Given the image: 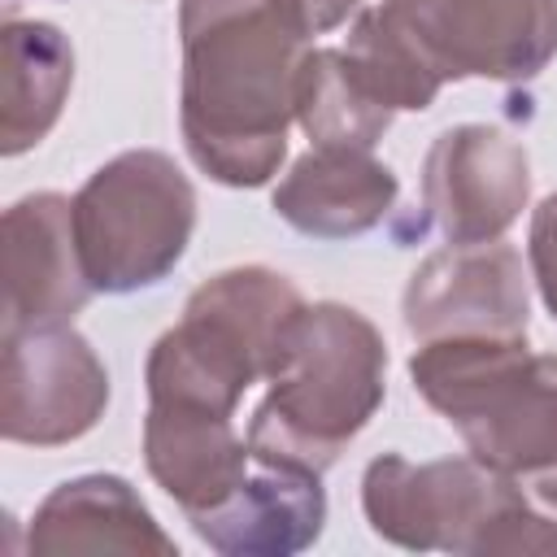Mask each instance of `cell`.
<instances>
[{
    "instance_id": "obj_10",
    "label": "cell",
    "mask_w": 557,
    "mask_h": 557,
    "mask_svg": "<svg viewBox=\"0 0 557 557\" xmlns=\"http://www.w3.org/2000/svg\"><path fill=\"white\" fill-rule=\"evenodd\" d=\"M527 270L513 244H448L405 287V326L418 344L453 335H527Z\"/></svg>"
},
{
    "instance_id": "obj_17",
    "label": "cell",
    "mask_w": 557,
    "mask_h": 557,
    "mask_svg": "<svg viewBox=\"0 0 557 557\" xmlns=\"http://www.w3.org/2000/svg\"><path fill=\"white\" fill-rule=\"evenodd\" d=\"M296 122L313 148H374L392 109L361 83L344 48H309L296 83Z\"/></svg>"
},
{
    "instance_id": "obj_19",
    "label": "cell",
    "mask_w": 557,
    "mask_h": 557,
    "mask_svg": "<svg viewBox=\"0 0 557 557\" xmlns=\"http://www.w3.org/2000/svg\"><path fill=\"white\" fill-rule=\"evenodd\" d=\"M527 252H531L535 287H540L548 313L557 318V191H553L548 200H540V209H535V218H531Z\"/></svg>"
},
{
    "instance_id": "obj_14",
    "label": "cell",
    "mask_w": 557,
    "mask_h": 557,
    "mask_svg": "<svg viewBox=\"0 0 557 557\" xmlns=\"http://www.w3.org/2000/svg\"><path fill=\"white\" fill-rule=\"evenodd\" d=\"M26 548L39 557H65V553L174 557V540L157 527L139 492L117 474H83L52 487L30 518Z\"/></svg>"
},
{
    "instance_id": "obj_7",
    "label": "cell",
    "mask_w": 557,
    "mask_h": 557,
    "mask_svg": "<svg viewBox=\"0 0 557 557\" xmlns=\"http://www.w3.org/2000/svg\"><path fill=\"white\" fill-rule=\"evenodd\" d=\"M379 13L440 87L527 83L557 57V0H383Z\"/></svg>"
},
{
    "instance_id": "obj_13",
    "label": "cell",
    "mask_w": 557,
    "mask_h": 557,
    "mask_svg": "<svg viewBox=\"0 0 557 557\" xmlns=\"http://www.w3.org/2000/svg\"><path fill=\"white\" fill-rule=\"evenodd\" d=\"M396 174L370 148H309L274 187V213L313 239H352L374 231L396 205Z\"/></svg>"
},
{
    "instance_id": "obj_20",
    "label": "cell",
    "mask_w": 557,
    "mask_h": 557,
    "mask_svg": "<svg viewBox=\"0 0 557 557\" xmlns=\"http://www.w3.org/2000/svg\"><path fill=\"white\" fill-rule=\"evenodd\" d=\"M278 4V13L300 30V35H326V30H335L352 9H357V0H274Z\"/></svg>"
},
{
    "instance_id": "obj_1",
    "label": "cell",
    "mask_w": 557,
    "mask_h": 557,
    "mask_svg": "<svg viewBox=\"0 0 557 557\" xmlns=\"http://www.w3.org/2000/svg\"><path fill=\"white\" fill-rule=\"evenodd\" d=\"M183 144L222 187H261L287 157L309 57L274 0H183Z\"/></svg>"
},
{
    "instance_id": "obj_2",
    "label": "cell",
    "mask_w": 557,
    "mask_h": 557,
    "mask_svg": "<svg viewBox=\"0 0 557 557\" xmlns=\"http://www.w3.org/2000/svg\"><path fill=\"white\" fill-rule=\"evenodd\" d=\"M387 392V344L348 305H305L270 392L248 422L252 461L326 474Z\"/></svg>"
},
{
    "instance_id": "obj_18",
    "label": "cell",
    "mask_w": 557,
    "mask_h": 557,
    "mask_svg": "<svg viewBox=\"0 0 557 557\" xmlns=\"http://www.w3.org/2000/svg\"><path fill=\"white\" fill-rule=\"evenodd\" d=\"M344 57L352 61V70L361 74V83L396 113V109H413L422 113L426 104H435L440 96V83L422 70V61L405 48V39L387 26V17L374 9L357 13L352 30H348V44H344Z\"/></svg>"
},
{
    "instance_id": "obj_16",
    "label": "cell",
    "mask_w": 557,
    "mask_h": 557,
    "mask_svg": "<svg viewBox=\"0 0 557 557\" xmlns=\"http://www.w3.org/2000/svg\"><path fill=\"white\" fill-rule=\"evenodd\" d=\"M74 87V48L52 22L4 17L0 30V152L35 148Z\"/></svg>"
},
{
    "instance_id": "obj_6",
    "label": "cell",
    "mask_w": 557,
    "mask_h": 557,
    "mask_svg": "<svg viewBox=\"0 0 557 557\" xmlns=\"http://www.w3.org/2000/svg\"><path fill=\"white\" fill-rule=\"evenodd\" d=\"M196 231V191L157 148L104 161L74 196V235L96 292L122 296L161 283Z\"/></svg>"
},
{
    "instance_id": "obj_15",
    "label": "cell",
    "mask_w": 557,
    "mask_h": 557,
    "mask_svg": "<svg viewBox=\"0 0 557 557\" xmlns=\"http://www.w3.org/2000/svg\"><path fill=\"white\" fill-rule=\"evenodd\" d=\"M144 461L157 487L191 518L222 505L248 474V440L235 435V418L148 405Z\"/></svg>"
},
{
    "instance_id": "obj_12",
    "label": "cell",
    "mask_w": 557,
    "mask_h": 557,
    "mask_svg": "<svg viewBox=\"0 0 557 557\" xmlns=\"http://www.w3.org/2000/svg\"><path fill=\"white\" fill-rule=\"evenodd\" d=\"M187 522L226 557H292L326 527L322 474L257 461V470H248L222 505L191 513Z\"/></svg>"
},
{
    "instance_id": "obj_11",
    "label": "cell",
    "mask_w": 557,
    "mask_h": 557,
    "mask_svg": "<svg viewBox=\"0 0 557 557\" xmlns=\"http://www.w3.org/2000/svg\"><path fill=\"white\" fill-rule=\"evenodd\" d=\"M96 296L78 235L74 200L35 191L4 213V331L70 322Z\"/></svg>"
},
{
    "instance_id": "obj_5",
    "label": "cell",
    "mask_w": 557,
    "mask_h": 557,
    "mask_svg": "<svg viewBox=\"0 0 557 557\" xmlns=\"http://www.w3.org/2000/svg\"><path fill=\"white\" fill-rule=\"evenodd\" d=\"M361 509L374 535L413 553H557L527 479L479 457L413 466L400 453H383L361 474Z\"/></svg>"
},
{
    "instance_id": "obj_9",
    "label": "cell",
    "mask_w": 557,
    "mask_h": 557,
    "mask_svg": "<svg viewBox=\"0 0 557 557\" xmlns=\"http://www.w3.org/2000/svg\"><path fill=\"white\" fill-rule=\"evenodd\" d=\"M531 200L527 148L496 126H448L422 161V209L448 244L500 239Z\"/></svg>"
},
{
    "instance_id": "obj_8",
    "label": "cell",
    "mask_w": 557,
    "mask_h": 557,
    "mask_svg": "<svg viewBox=\"0 0 557 557\" xmlns=\"http://www.w3.org/2000/svg\"><path fill=\"white\" fill-rule=\"evenodd\" d=\"M104 405L109 370L70 322L4 331L0 435L9 444H70L100 422Z\"/></svg>"
},
{
    "instance_id": "obj_3",
    "label": "cell",
    "mask_w": 557,
    "mask_h": 557,
    "mask_svg": "<svg viewBox=\"0 0 557 557\" xmlns=\"http://www.w3.org/2000/svg\"><path fill=\"white\" fill-rule=\"evenodd\" d=\"M300 313V292L265 265L213 274L187 296L178 326L152 344L148 405L235 418L244 392L278 370Z\"/></svg>"
},
{
    "instance_id": "obj_21",
    "label": "cell",
    "mask_w": 557,
    "mask_h": 557,
    "mask_svg": "<svg viewBox=\"0 0 557 557\" xmlns=\"http://www.w3.org/2000/svg\"><path fill=\"white\" fill-rule=\"evenodd\" d=\"M522 479H527V487H531V496H535L540 513H544V518H548V527L557 531V466L535 470V474H522Z\"/></svg>"
},
{
    "instance_id": "obj_4",
    "label": "cell",
    "mask_w": 557,
    "mask_h": 557,
    "mask_svg": "<svg viewBox=\"0 0 557 557\" xmlns=\"http://www.w3.org/2000/svg\"><path fill=\"white\" fill-rule=\"evenodd\" d=\"M409 379L483 466L505 474L557 466V352H531L527 335L426 339L409 357Z\"/></svg>"
}]
</instances>
